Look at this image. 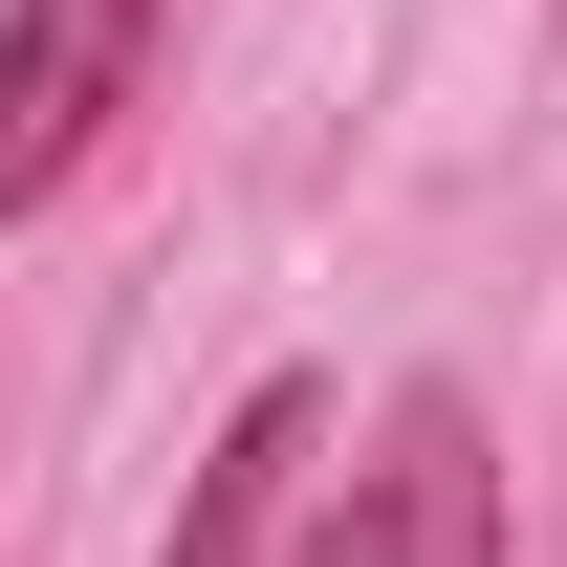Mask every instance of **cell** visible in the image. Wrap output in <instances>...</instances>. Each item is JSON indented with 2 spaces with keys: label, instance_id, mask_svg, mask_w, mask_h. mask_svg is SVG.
Returning a JSON list of instances; mask_svg holds the SVG:
<instances>
[{
  "label": "cell",
  "instance_id": "cell-1",
  "mask_svg": "<svg viewBox=\"0 0 567 567\" xmlns=\"http://www.w3.org/2000/svg\"><path fill=\"white\" fill-rule=\"evenodd\" d=\"M132 44H153V0H22V44H0V197H66L87 175Z\"/></svg>",
  "mask_w": 567,
  "mask_h": 567
},
{
  "label": "cell",
  "instance_id": "cell-2",
  "mask_svg": "<svg viewBox=\"0 0 567 567\" xmlns=\"http://www.w3.org/2000/svg\"><path fill=\"white\" fill-rule=\"evenodd\" d=\"M306 458H328V393H240V436H218L197 502H175V567H306V546H284Z\"/></svg>",
  "mask_w": 567,
  "mask_h": 567
},
{
  "label": "cell",
  "instance_id": "cell-3",
  "mask_svg": "<svg viewBox=\"0 0 567 567\" xmlns=\"http://www.w3.org/2000/svg\"><path fill=\"white\" fill-rule=\"evenodd\" d=\"M393 546H415V567H502V502H481V415H458V393H415V415H393Z\"/></svg>",
  "mask_w": 567,
  "mask_h": 567
},
{
  "label": "cell",
  "instance_id": "cell-4",
  "mask_svg": "<svg viewBox=\"0 0 567 567\" xmlns=\"http://www.w3.org/2000/svg\"><path fill=\"white\" fill-rule=\"evenodd\" d=\"M306 567H415V546H393V502H350V524H306Z\"/></svg>",
  "mask_w": 567,
  "mask_h": 567
}]
</instances>
